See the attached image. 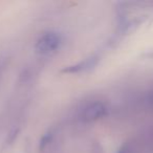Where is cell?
Listing matches in <instances>:
<instances>
[{
    "mask_svg": "<svg viewBox=\"0 0 153 153\" xmlns=\"http://www.w3.org/2000/svg\"><path fill=\"white\" fill-rule=\"evenodd\" d=\"M61 43V38L57 33H46L38 40L36 51L41 55H48L57 51Z\"/></svg>",
    "mask_w": 153,
    "mask_h": 153,
    "instance_id": "6da1fadb",
    "label": "cell"
},
{
    "mask_svg": "<svg viewBox=\"0 0 153 153\" xmlns=\"http://www.w3.org/2000/svg\"><path fill=\"white\" fill-rule=\"evenodd\" d=\"M105 113H106V107L101 103H94L85 108L83 112V119L86 121H94L103 117Z\"/></svg>",
    "mask_w": 153,
    "mask_h": 153,
    "instance_id": "7a4b0ae2",
    "label": "cell"
}]
</instances>
